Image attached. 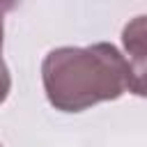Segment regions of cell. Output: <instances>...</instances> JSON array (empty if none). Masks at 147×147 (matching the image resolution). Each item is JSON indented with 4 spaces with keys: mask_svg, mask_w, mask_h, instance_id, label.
Segmentation results:
<instances>
[{
    "mask_svg": "<svg viewBox=\"0 0 147 147\" xmlns=\"http://www.w3.org/2000/svg\"><path fill=\"white\" fill-rule=\"evenodd\" d=\"M126 76L124 55L106 41L53 48L41 62L48 103L62 113H83L101 101L119 99L126 92Z\"/></svg>",
    "mask_w": 147,
    "mask_h": 147,
    "instance_id": "cell-1",
    "label": "cell"
},
{
    "mask_svg": "<svg viewBox=\"0 0 147 147\" xmlns=\"http://www.w3.org/2000/svg\"><path fill=\"white\" fill-rule=\"evenodd\" d=\"M122 44L129 57L147 51V14L131 18L122 30Z\"/></svg>",
    "mask_w": 147,
    "mask_h": 147,
    "instance_id": "cell-2",
    "label": "cell"
},
{
    "mask_svg": "<svg viewBox=\"0 0 147 147\" xmlns=\"http://www.w3.org/2000/svg\"><path fill=\"white\" fill-rule=\"evenodd\" d=\"M129 76H126V90L136 96L147 99V51L140 55H133L126 60Z\"/></svg>",
    "mask_w": 147,
    "mask_h": 147,
    "instance_id": "cell-3",
    "label": "cell"
},
{
    "mask_svg": "<svg viewBox=\"0 0 147 147\" xmlns=\"http://www.w3.org/2000/svg\"><path fill=\"white\" fill-rule=\"evenodd\" d=\"M9 90H11V76H9V69H7V64L0 60V103L7 99Z\"/></svg>",
    "mask_w": 147,
    "mask_h": 147,
    "instance_id": "cell-4",
    "label": "cell"
},
{
    "mask_svg": "<svg viewBox=\"0 0 147 147\" xmlns=\"http://www.w3.org/2000/svg\"><path fill=\"white\" fill-rule=\"evenodd\" d=\"M11 5H7V2H0V55H2V34H5V23H2V18H5V11L9 9ZM2 60V57H0Z\"/></svg>",
    "mask_w": 147,
    "mask_h": 147,
    "instance_id": "cell-5",
    "label": "cell"
},
{
    "mask_svg": "<svg viewBox=\"0 0 147 147\" xmlns=\"http://www.w3.org/2000/svg\"><path fill=\"white\" fill-rule=\"evenodd\" d=\"M0 147H2V145H0Z\"/></svg>",
    "mask_w": 147,
    "mask_h": 147,
    "instance_id": "cell-6",
    "label": "cell"
}]
</instances>
